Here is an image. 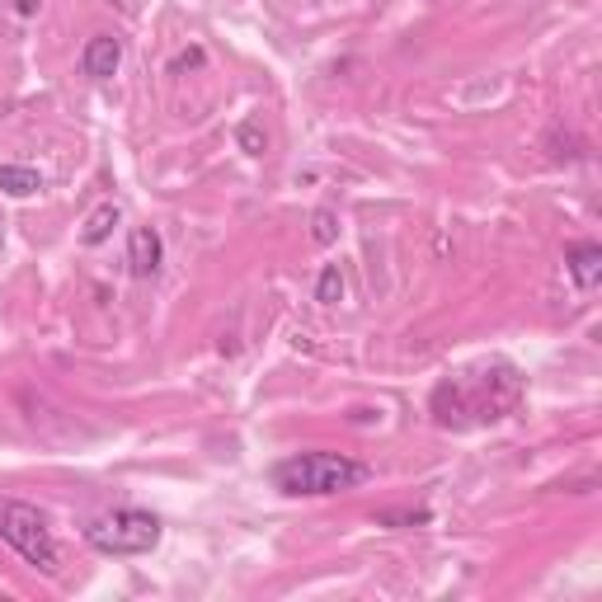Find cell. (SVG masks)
<instances>
[{
  "label": "cell",
  "instance_id": "obj_5",
  "mask_svg": "<svg viewBox=\"0 0 602 602\" xmlns=\"http://www.w3.org/2000/svg\"><path fill=\"white\" fill-rule=\"evenodd\" d=\"M161 236L151 231V226H137L133 236H127V268H133L137 278H155V268H161Z\"/></svg>",
  "mask_w": 602,
  "mask_h": 602
},
{
  "label": "cell",
  "instance_id": "obj_1",
  "mask_svg": "<svg viewBox=\"0 0 602 602\" xmlns=\"http://www.w3.org/2000/svg\"><path fill=\"white\" fill-rule=\"evenodd\" d=\"M367 476L372 471L363 462L339 456V452H301L274 466V485L283 494H339V490L363 485Z\"/></svg>",
  "mask_w": 602,
  "mask_h": 602
},
{
  "label": "cell",
  "instance_id": "obj_12",
  "mask_svg": "<svg viewBox=\"0 0 602 602\" xmlns=\"http://www.w3.org/2000/svg\"><path fill=\"white\" fill-rule=\"evenodd\" d=\"M236 137H240V147H246L250 155H264V147H268V133H264V123H260V118H246Z\"/></svg>",
  "mask_w": 602,
  "mask_h": 602
},
{
  "label": "cell",
  "instance_id": "obj_3",
  "mask_svg": "<svg viewBox=\"0 0 602 602\" xmlns=\"http://www.w3.org/2000/svg\"><path fill=\"white\" fill-rule=\"evenodd\" d=\"M85 541H90L99 555H147V551H155V541H161V518L141 513V509H118V513H104V518L85 523Z\"/></svg>",
  "mask_w": 602,
  "mask_h": 602
},
{
  "label": "cell",
  "instance_id": "obj_4",
  "mask_svg": "<svg viewBox=\"0 0 602 602\" xmlns=\"http://www.w3.org/2000/svg\"><path fill=\"white\" fill-rule=\"evenodd\" d=\"M123 62V42L118 38H109V34H99L85 42V52H80V66H85V76L90 80H109L113 71H118Z\"/></svg>",
  "mask_w": 602,
  "mask_h": 602
},
{
  "label": "cell",
  "instance_id": "obj_13",
  "mask_svg": "<svg viewBox=\"0 0 602 602\" xmlns=\"http://www.w3.org/2000/svg\"><path fill=\"white\" fill-rule=\"evenodd\" d=\"M208 66V52L203 48H184L175 62H170V71H175V76H184V71H203Z\"/></svg>",
  "mask_w": 602,
  "mask_h": 602
},
{
  "label": "cell",
  "instance_id": "obj_8",
  "mask_svg": "<svg viewBox=\"0 0 602 602\" xmlns=\"http://www.w3.org/2000/svg\"><path fill=\"white\" fill-rule=\"evenodd\" d=\"M38 189H42L38 170H28V165H0V193L28 198V193H38Z\"/></svg>",
  "mask_w": 602,
  "mask_h": 602
},
{
  "label": "cell",
  "instance_id": "obj_10",
  "mask_svg": "<svg viewBox=\"0 0 602 602\" xmlns=\"http://www.w3.org/2000/svg\"><path fill=\"white\" fill-rule=\"evenodd\" d=\"M434 513L428 509H386V513H377V527H424Z\"/></svg>",
  "mask_w": 602,
  "mask_h": 602
},
{
  "label": "cell",
  "instance_id": "obj_7",
  "mask_svg": "<svg viewBox=\"0 0 602 602\" xmlns=\"http://www.w3.org/2000/svg\"><path fill=\"white\" fill-rule=\"evenodd\" d=\"M118 222H123V212H118V208H113V203H99V208L90 212V217H85L80 240H85V246H104V240L113 236V226H118Z\"/></svg>",
  "mask_w": 602,
  "mask_h": 602
},
{
  "label": "cell",
  "instance_id": "obj_11",
  "mask_svg": "<svg viewBox=\"0 0 602 602\" xmlns=\"http://www.w3.org/2000/svg\"><path fill=\"white\" fill-rule=\"evenodd\" d=\"M311 240H315V246H335V240H339V217L329 208H321L311 217Z\"/></svg>",
  "mask_w": 602,
  "mask_h": 602
},
{
  "label": "cell",
  "instance_id": "obj_9",
  "mask_svg": "<svg viewBox=\"0 0 602 602\" xmlns=\"http://www.w3.org/2000/svg\"><path fill=\"white\" fill-rule=\"evenodd\" d=\"M339 297H343V274H339V264H325L321 283H315V301H325V306H339Z\"/></svg>",
  "mask_w": 602,
  "mask_h": 602
},
{
  "label": "cell",
  "instance_id": "obj_14",
  "mask_svg": "<svg viewBox=\"0 0 602 602\" xmlns=\"http://www.w3.org/2000/svg\"><path fill=\"white\" fill-rule=\"evenodd\" d=\"M38 5H42V0H10V10H14V14H24V20H34Z\"/></svg>",
  "mask_w": 602,
  "mask_h": 602
},
{
  "label": "cell",
  "instance_id": "obj_6",
  "mask_svg": "<svg viewBox=\"0 0 602 602\" xmlns=\"http://www.w3.org/2000/svg\"><path fill=\"white\" fill-rule=\"evenodd\" d=\"M565 268H569V278H575L584 292H593L598 283H602V246H593V240L569 246L565 250Z\"/></svg>",
  "mask_w": 602,
  "mask_h": 602
},
{
  "label": "cell",
  "instance_id": "obj_2",
  "mask_svg": "<svg viewBox=\"0 0 602 602\" xmlns=\"http://www.w3.org/2000/svg\"><path fill=\"white\" fill-rule=\"evenodd\" d=\"M0 541H10L28 565L42 569V575H57V569H62V551H57L48 523H42V513L34 504H24V499H0Z\"/></svg>",
  "mask_w": 602,
  "mask_h": 602
}]
</instances>
